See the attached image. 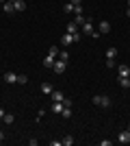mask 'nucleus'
Wrapping results in <instances>:
<instances>
[{
    "mask_svg": "<svg viewBox=\"0 0 130 146\" xmlns=\"http://www.w3.org/2000/svg\"><path fill=\"white\" fill-rule=\"evenodd\" d=\"M80 33H82V35H89V37L95 33V31H93V22H91V20H85V24L80 26Z\"/></svg>",
    "mask_w": 130,
    "mask_h": 146,
    "instance_id": "f03ea898",
    "label": "nucleus"
},
{
    "mask_svg": "<svg viewBox=\"0 0 130 146\" xmlns=\"http://www.w3.org/2000/svg\"><path fill=\"white\" fill-rule=\"evenodd\" d=\"M59 59H63V61H69V52H67V50H63V52L59 50Z\"/></svg>",
    "mask_w": 130,
    "mask_h": 146,
    "instance_id": "4be33fe9",
    "label": "nucleus"
},
{
    "mask_svg": "<svg viewBox=\"0 0 130 146\" xmlns=\"http://www.w3.org/2000/svg\"><path fill=\"white\" fill-rule=\"evenodd\" d=\"M61 144L63 146H72V144H74V137H72V135H65V137L61 140Z\"/></svg>",
    "mask_w": 130,
    "mask_h": 146,
    "instance_id": "a211bd4d",
    "label": "nucleus"
},
{
    "mask_svg": "<svg viewBox=\"0 0 130 146\" xmlns=\"http://www.w3.org/2000/svg\"><path fill=\"white\" fill-rule=\"evenodd\" d=\"M2 9H5V13H13V11H15V7H13L11 0H9V2H5V7H2Z\"/></svg>",
    "mask_w": 130,
    "mask_h": 146,
    "instance_id": "6ab92c4d",
    "label": "nucleus"
},
{
    "mask_svg": "<svg viewBox=\"0 0 130 146\" xmlns=\"http://www.w3.org/2000/svg\"><path fill=\"white\" fill-rule=\"evenodd\" d=\"M61 44L63 46H72V44H74V35H72V33H65V35L61 37Z\"/></svg>",
    "mask_w": 130,
    "mask_h": 146,
    "instance_id": "0eeeda50",
    "label": "nucleus"
},
{
    "mask_svg": "<svg viewBox=\"0 0 130 146\" xmlns=\"http://www.w3.org/2000/svg\"><path fill=\"white\" fill-rule=\"evenodd\" d=\"M78 31H80V26L76 24L74 20H72V22H67V33H72V35H74V33H78Z\"/></svg>",
    "mask_w": 130,
    "mask_h": 146,
    "instance_id": "9b49d317",
    "label": "nucleus"
},
{
    "mask_svg": "<svg viewBox=\"0 0 130 146\" xmlns=\"http://www.w3.org/2000/svg\"><path fill=\"white\" fill-rule=\"evenodd\" d=\"M117 72H119V76H130V68H128V66H124V63H122V66L117 68Z\"/></svg>",
    "mask_w": 130,
    "mask_h": 146,
    "instance_id": "ddd939ff",
    "label": "nucleus"
},
{
    "mask_svg": "<svg viewBox=\"0 0 130 146\" xmlns=\"http://www.w3.org/2000/svg\"><path fill=\"white\" fill-rule=\"evenodd\" d=\"M0 2H2V0H0Z\"/></svg>",
    "mask_w": 130,
    "mask_h": 146,
    "instance_id": "f704fd0d",
    "label": "nucleus"
},
{
    "mask_svg": "<svg viewBox=\"0 0 130 146\" xmlns=\"http://www.w3.org/2000/svg\"><path fill=\"white\" fill-rule=\"evenodd\" d=\"M93 105H98V107L106 109V107H111V98L106 96V94H98V96H93Z\"/></svg>",
    "mask_w": 130,
    "mask_h": 146,
    "instance_id": "f257e3e1",
    "label": "nucleus"
},
{
    "mask_svg": "<svg viewBox=\"0 0 130 146\" xmlns=\"http://www.w3.org/2000/svg\"><path fill=\"white\" fill-rule=\"evenodd\" d=\"M61 116L65 118V120H69V118H72V107H63V111H61Z\"/></svg>",
    "mask_w": 130,
    "mask_h": 146,
    "instance_id": "f3484780",
    "label": "nucleus"
},
{
    "mask_svg": "<svg viewBox=\"0 0 130 146\" xmlns=\"http://www.w3.org/2000/svg\"><path fill=\"white\" fill-rule=\"evenodd\" d=\"M128 9H130V0H128Z\"/></svg>",
    "mask_w": 130,
    "mask_h": 146,
    "instance_id": "72a5a7b5",
    "label": "nucleus"
},
{
    "mask_svg": "<svg viewBox=\"0 0 130 146\" xmlns=\"http://www.w3.org/2000/svg\"><path fill=\"white\" fill-rule=\"evenodd\" d=\"M113 140H100V146H111Z\"/></svg>",
    "mask_w": 130,
    "mask_h": 146,
    "instance_id": "bb28decb",
    "label": "nucleus"
},
{
    "mask_svg": "<svg viewBox=\"0 0 130 146\" xmlns=\"http://www.w3.org/2000/svg\"><path fill=\"white\" fill-rule=\"evenodd\" d=\"M50 96H52V100H54V103H63V100H65V94H63L61 90H54Z\"/></svg>",
    "mask_w": 130,
    "mask_h": 146,
    "instance_id": "39448f33",
    "label": "nucleus"
},
{
    "mask_svg": "<svg viewBox=\"0 0 130 146\" xmlns=\"http://www.w3.org/2000/svg\"><path fill=\"white\" fill-rule=\"evenodd\" d=\"M74 15H82V7H80V5L74 7Z\"/></svg>",
    "mask_w": 130,
    "mask_h": 146,
    "instance_id": "a878e982",
    "label": "nucleus"
},
{
    "mask_svg": "<svg viewBox=\"0 0 130 146\" xmlns=\"http://www.w3.org/2000/svg\"><path fill=\"white\" fill-rule=\"evenodd\" d=\"M85 20H87V18H82V15H74V22H76L78 26H82V24H85Z\"/></svg>",
    "mask_w": 130,
    "mask_h": 146,
    "instance_id": "b1692460",
    "label": "nucleus"
},
{
    "mask_svg": "<svg viewBox=\"0 0 130 146\" xmlns=\"http://www.w3.org/2000/svg\"><path fill=\"white\" fill-rule=\"evenodd\" d=\"M2 120H5L7 124H13V120H15V118H13V113H5V118H2Z\"/></svg>",
    "mask_w": 130,
    "mask_h": 146,
    "instance_id": "393cba45",
    "label": "nucleus"
},
{
    "mask_svg": "<svg viewBox=\"0 0 130 146\" xmlns=\"http://www.w3.org/2000/svg\"><path fill=\"white\" fill-rule=\"evenodd\" d=\"M119 85H122V87H128V90H130V76H119Z\"/></svg>",
    "mask_w": 130,
    "mask_h": 146,
    "instance_id": "dca6fc26",
    "label": "nucleus"
},
{
    "mask_svg": "<svg viewBox=\"0 0 130 146\" xmlns=\"http://www.w3.org/2000/svg\"><path fill=\"white\" fill-rule=\"evenodd\" d=\"M106 59H115V55H117V48H115V46H111V48H106Z\"/></svg>",
    "mask_w": 130,
    "mask_h": 146,
    "instance_id": "4468645a",
    "label": "nucleus"
},
{
    "mask_svg": "<svg viewBox=\"0 0 130 146\" xmlns=\"http://www.w3.org/2000/svg\"><path fill=\"white\" fill-rule=\"evenodd\" d=\"M18 83H20V85L28 83V76H26V74H18Z\"/></svg>",
    "mask_w": 130,
    "mask_h": 146,
    "instance_id": "412c9836",
    "label": "nucleus"
},
{
    "mask_svg": "<svg viewBox=\"0 0 130 146\" xmlns=\"http://www.w3.org/2000/svg\"><path fill=\"white\" fill-rule=\"evenodd\" d=\"M2 140H5V133H2V131H0V142H2Z\"/></svg>",
    "mask_w": 130,
    "mask_h": 146,
    "instance_id": "2f4dec72",
    "label": "nucleus"
},
{
    "mask_svg": "<svg viewBox=\"0 0 130 146\" xmlns=\"http://www.w3.org/2000/svg\"><path fill=\"white\" fill-rule=\"evenodd\" d=\"M126 131H130V124H128V129H126Z\"/></svg>",
    "mask_w": 130,
    "mask_h": 146,
    "instance_id": "473e14b6",
    "label": "nucleus"
},
{
    "mask_svg": "<svg viewBox=\"0 0 130 146\" xmlns=\"http://www.w3.org/2000/svg\"><path fill=\"white\" fill-rule=\"evenodd\" d=\"M50 146H63V144H61V140H52V142H50Z\"/></svg>",
    "mask_w": 130,
    "mask_h": 146,
    "instance_id": "c85d7f7f",
    "label": "nucleus"
},
{
    "mask_svg": "<svg viewBox=\"0 0 130 146\" xmlns=\"http://www.w3.org/2000/svg\"><path fill=\"white\" fill-rule=\"evenodd\" d=\"M43 66H46V68H48V70H52V66H54V57H46V59H43Z\"/></svg>",
    "mask_w": 130,
    "mask_h": 146,
    "instance_id": "2eb2a0df",
    "label": "nucleus"
},
{
    "mask_svg": "<svg viewBox=\"0 0 130 146\" xmlns=\"http://www.w3.org/2000/svg\"><path fill=\"white\" fill-rule=\"evenodd\" d=\"M69 2H72V5H74V7H76V5H80L82 0H69Z\"/></svg>",
    "mask_w": 130,
    "mask_h": 146,
    "instance_id": "c756f323",
    "label": "nucleus"
},
{
    "mask_svg": "<svg viewBox=\"0 0 130 146\" xmlns=\"http://www.w3.org/2000/svg\"><path fill=\"white\" fill-rule=\"evenodd\" d=\"M54 92V85H50V83H41V94H46V96H50Z\"/></svg>",
    "mask_w": 130,
    "mask_h": 146,
    "instance_id": "1a4fd4ad",
    "label": "nucleus"
},
{
    "mask_svg": "<svg viewBox=\"0 0 130 146\" xmlns=\"http://www.w3.org/2000/svg\"><path fill=\"white\" fill-rule=\"evenodd\" d=\"M63 11L65 13H74V5H72V2H65V5H63Z\"/></svg>",
    "mask_w": 130,
    "mask_h": 146,
    "instance_id": "aec40b11",
    "label": "nucleus"
},
{
    "mask_svg": "<svg viewBox=\"0 0 130 146\" xmlns=\"http://www.w3.org/2000/svg\"><path fill=\"white\" fill-rule=\"evenodd\" d=\"M63 107H65L63 103H54V100H52V105H50V111H52V113H59V116H61Z\"/></svg>",
    "mask_w": 130,
    "mask_h": 146,
    "instance_id": "423d86ee",
    "label": "nucleus"
},
{
    "mask_svg": "<svg viewBox=\"0 0 130 146\" xmlns=\"http://www.w3.org/2000/svg\"><path fill=\"white\" fill-rule=\"evenodd\" d=\"M48 55H50V57H54V59H56V57H59V48H56V46H52V48L48 50Z\"/></svg>",
    "mask_w": 130,
    "mask_h": 146,
    "instance_id": "5701e85b",
    "label": "nucleus"
},
{
    "mask_svg": "<svg viewBox=\"0 0 130 146\" xmlns=\"http://www.w3.org/2000/svg\"><path fill=\"white\" fill-rule=\"evenodd\" d=\"M5 113H7V111L2 109V107H0V120H2V118H5Z\"/></svg>",
    "mask_w": 130,
    "mask_h": 146,
    "instance_id": "7c9ffc66",
    "label": "nucleus"
},
{
    "mask_svg": "<svg viewBox=\"0 0 130 146\" xmlns=\"http://www.w3.org/2000/svg\"><path fill=\"white\" fill-rule=\"evenodd\" d=\"M106 68H115V59H106Z\"/></svg>",
    "mask_w": 130,
    "mask_h": 146,
    "instance_id": "cd10ccee",
    "label": "nucleus"
},
{
    "mask_svg": "<svg viewBox=\"0 0 130 146\" xmlns=\"http://www.w3.org/2000/svg\"><path fill=\"white\" fill-rule=\"evenodd\" d=\"M5 83H18V74L15 72H5Z\"/></svg>",
    "mask_w": 130,
    "mask_h": 146,
    "instance_id": "6e6552de",
    "label": "nucleus"
},
{
    "mask_svg": "<svg viewBox=\"0 0 130 146\" xmlns=\"http://www.w3.org/2000/svg\"><path fill=\"white\" fill-rule=\"evenodd\" d=\"M65 63H67V61H63V59H59V57H56V59H54V66H52V70H54L56 74H63V72H65Z\"/></svg>",
    "mask_w": 130,
    "mask_h": 146,
    "instance_id": "7ed1b4c3",
    "label": "nucleus"
},
{
    "mask_svg": "<svg viewBox=\"0 0 130 146\" xmlns=\"http://www.w3.org/2000/svg\"><path fill=\"white\" fill-rule=\"evenodd\" d=\"M108 31H111V24H108L106 20H102V22H100V33H102V35H106Z\"/></svg>",
    "mask_w": 130,
    "mask_h": 146,
    "instance_id": "f8f14e48",
    "label": "nucleus"
},
{
    "mask_svg": "<svg viewBox=\"0 0 130 146\" xmlns=\"http://www.w3.org/2000/svg\"><path fill=\"white\" fill-rule=\"evenodd\" d=\"M13 7H15V11H26V2L24 0H11Z\"/></svg>",
    "mask_w": 130,
    "mask_h": 146,
    "instance_id": "9d476101",
    "label": "nucleus"
},
{
    "mask_svg": "<svg viewBox=\"0 0 130 146\" xmlns=\"http://www.w3.org/2000/svg\"><path fill=\"white\" fill-rule=\"evenodd\" d=\"M117 142L119 144H130V131H122L117 135Z\"/></svg>",
    "mask_w": 130,
    "mask_h": 146,
    "instance_id": "20e7f679",
    "label": "nucleus"
}]
</instances>
